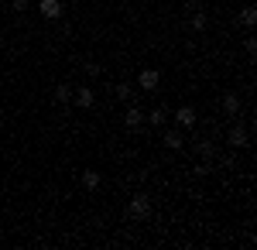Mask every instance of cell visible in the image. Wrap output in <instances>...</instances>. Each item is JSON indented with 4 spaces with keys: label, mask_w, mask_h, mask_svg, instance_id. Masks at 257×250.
<instances>
[{
    "label": "cell",
    "mask_w": 257,
    "mask_h": 250,
    "mask_svg": "<svg viewBox=\"0 0 257 250\" xmlns=\"http://www.w3.org/2000/svg\"><path fill=\"white\" fill-rule=\"evenodd\" d=\"M127 216H131V219H148V216H151V199H148L144 192L131 195V202H127Z\"/></svg>",
    "instance_id": "obj_1"
},
{
    "label": "cell",
    "mask_w": 257,
    "mask_h": 250,
    "mask_svg": "<svg viewBox=\"0 0 257 250\" xmlns=\"http://www.w3.org/2000/svg\"><path fill=\"white\" fill-rule=\"evenodd\" d=\"M196 120H199V113H196V106H189V103L175 110V127H178V131H192Z\"/></svg>",
    "instance_id": "obj_2"
},
{
    "label": "cell",
    "mask_w": 257,
    "mask_h": 250,
    "mask_svg": "<svg viewBox=\"0 0 257 250\" xmlns=\"http://www.w3.org/2000/svg\"><path fill=\"white\" fill-rule=\"evenodd\" d=\"M158 82H161L158 69H141V72H138V86L144 89V93H155V89H158Z\"/></svg>",
    "instance_id": "obj_3"
},
{
    "label": "cell",
    "mask_w": 257,
    "mask_h": 250,
    "mask_svg": "<svg viewBox=\"0 0 257 250\" xmlns=\"http://www.w3.org/2000/svg\"><path fill=\"white\" fill-rule=\"evenodd\" d=\"M226 141H230V148H247V141H250V134H247V127H243V123H233V127H230V134H226Z\"/></svg>",
    "instance_id": "obj_4"
},
{
    "label": "cell",
    "mask_w": 257,
    "mask_h": 250,
    "mask_svg": "<svg viewBox=\"0 0 257 250\" xmlns=\"http://www.w3.org/2000/svg\"><path fill=\"white\" fill-rule=\"evenodd\" d=\"M161 141H165V148H168V151H182V148H185V137H182L178 127H168V131L161 134Z\"/></svg>",
    "instance_id": "obj_5"
},
{
    "label": "cell",
    "mask_w": 257,
    "mask_h": 250,
    "mask_svg": "<svg viewBox=\"0 0 257 250\" xmlns=\"http://www.w3.org/2000/svg\"><path fill=\"white\" fill-rule=\"evenodd\" d=\"M38 11H41L48 21H59L65 7H62V0H38Z\"/></svg>",
    "instance_id": "obj_6"
},
{
    "label": "cell",
    "mask_w": 257,
    "mask_h": 250,
    "mask_svg": "<svg viewBox=\"0 0 257 250\" xmlns=\"http://www.w3.org/2000/svg\"><path fill=\"white\" fill-rule=\"evenodd\" d=\"M141 123H144V113H141L134 103H127V113H123V127H127V131H141Z\"/></svg>",
    "instance_id": "obj_7"
},
{
    "label": "cell",
    "mask_w": 257,
    "mask_h": 250,
    "mask_svg": "<svg viewBox=\"0 0 257 250\" xmlns=\"http://www.w3.org/2000/svg\"><path fill=\"white\" fill-rule=\"evenodd\" d=\"M93 99H96V93H93L89 86H79V89L72 93V103H76V106H82V110H89V106H93Z\"/></svg>",
    "instance_id": "obj_8"
},
{
    "label": "cell",
    "mask_w": 257,
    "mask_h": 250,
    "mask_svg": "<svg viewBox=\"0 0 257 250\" xmlns=\"http://www.w3.org/2000/svg\"><path fill=\"white\" fill-rule=\"evenodd\" d=\"M79 178H82V185H86L89 192H96V189H99V182H103V178H99V172H96V168H86V172H82Z\"/></svg>",
    "instance_id": "obj_9"
},
{
    "label": "cell",
    "mask_w": 257,
    "mask_h": 250,
    "mask_svg": "<svg viewBox=\"0 0 257 250\" xmlns=\"http://www.w3.org/2000/svg\"><path fill=\"white\" fill-rule=\"evenodd\" d=\"M223 110H226L230 116L240 113V96H237V93H226V96H223Z\"/></svg>",
    "instance_id": "obj_10"
},
{
    "label": "cell",
    "mask_w": 257,
    "mask_h": 250,
    "mask_svg": "<svg viewBox=\"0 0 257 250\" xmlns=\"http://www.w3.org/2000/svg\"><path fill=\"white\" fill-rule=\"evenodd\" d=\"M117 99L120 103H134V99H138L134 96V86H131V82H120L117 86Z\"/></svg>",
    "instance_id": "obj_11"
},
{
    "label": "cell",
    "mask_w": 257,
    "mask_h": 250,
    "mask_svg": "<svg viewBox=\"0 0 257 250\" xmlns=\"http://www.w3.org/2000/svg\"><path fill=\"white\" fill-rule=\"evenodd\" d=\"M52 99H55V103H72V89H69L65 82H59L55 93H52Z\"/></svg>",
    "instance_id": "obj_12"
},
{
    "label": "cell",
    "mask_w": 257,
    "mask_h": 250,
    "mask_svg": "<svg viewBox=\"0 0 257 250\" xmlns=\"http://www.w3.org/2000/svg\"><path fill=\"white\" fill-rule=\"evenodd\" d=\"M165 120H168V113H165L161 106H155V110L148 113V123H151V127H165Z\"/></svg>",
    "instance_id": "obj_13"
},
{
    "label": "cell",
    "mask_w": 257,
    "mask_h": 250,
    "mask_svg": "<svg viewBox=\"0 0 257 250\" xmlns=\"http://www.w3.org/2000/svg\"><path fill=\"white\" fill-rule=\"evenodd\" d=\"M240 21H243V24H247V28H254V24H257V7H254V4H250V7H243V11H240Z\"/></svg>",
    "instance_id": "obj_14"
},
{
    "label": "cell",
    "mask_w": 257,
    "mask_h": 250,
    "mask_svg": "<svg viewBox=\"0 0 257 250\" xmlns=\"http://www.w3.org/2000/svg\"><path fill=\"white\" fill-rule=\"evenodd\" d=\"M196 151L202 154V158H209V161H213V154H216V144H213V141H199Z\"/></svg>",
    "instance_id": "obj_15"
},
{
    "label": "cell",
    "mask_w": 257,
    "mask_h": 250,
    "mask_svg": "<svg viewBox=\"0 0 257 250\" xmlns=\"http://www.w3.org/2000/svg\"><path fill=\"white\" fill-rule=\"evenodd\" d=\"M28 7H31V0H11V11H14V14H24Z\"/></svg>",
    "instance_id": "obj_16"
},
{
    "label": "cell",
    "mask_w": 257,
    "mask_h": 250,
    "mask_svg": "<svg viewBox=\"0 0 257 250\" xmlns=\"http://www.w3.org/2000/svg\"><path fill=\"white\" fill-rule=\"evenodd\" d=\"M82 69H86V76H89V79H96L99 72H103V69H99L96 62H86V65H82Z\"/></svg>",
    "instance_id": "obj_17"
},
{
    "label": "cell",
    "mask_w": 257,
    "mask_h": 250,
    "mask_svg": "<svg viewBox=\"0 0 257 250\" xmlns=\"http://www.w3.org/2000/svg\"><path fill=\"white\" fill-rule=\"evenodd\" d=\"M192 28L196 31H206V14H192Z\"/></svg>",
    "instance_id": "obj_18"
},
{
    "label": "cell",
    "mask_w": 257,
    "mask_h": 250,
    "mask_svg": "<svg viewBox=\"0 0 257 250\" xmlns=\"http://www.w3.org/2000/svg\"><path fill=\"white\" fill-rule=\"evenodd\" d=\"M243 48H247V52H250V55H254V52H257V38H254V35H250V38L243 41Z\"/></svg>",
    "instance_id": "obj_19"
}]
</instances>
